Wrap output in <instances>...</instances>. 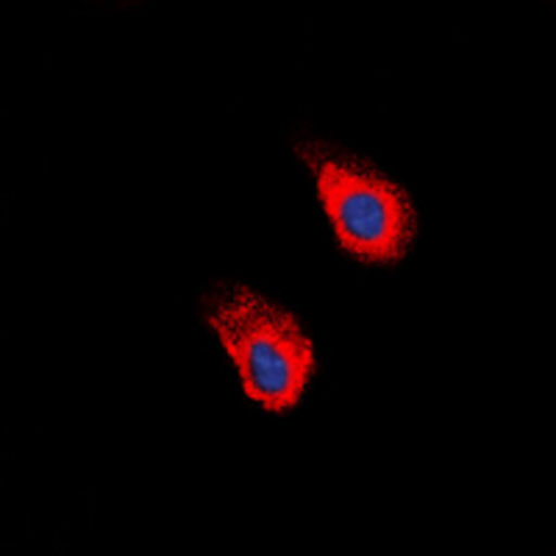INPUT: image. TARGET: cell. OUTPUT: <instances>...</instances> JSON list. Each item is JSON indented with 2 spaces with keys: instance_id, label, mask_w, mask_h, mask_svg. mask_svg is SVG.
<instances>
[{
  "instance_id": "1",
  "label": "cell",
  "mask_w": 556,
  "mask_h": 556,
  "mask_svg": "<svg viewBox=\"0 0 556 556\" xmlns=\"http://www.w3.org/2000/svg\"><path fill=\"white\" fill-rule=\"evenodd\" d=\"M206 323L235 359L248 399L270 412H287L301 401L315 374V348L290 312L235 287L215 295Z\"/></svg>"
},
{
  "instance_id": "2",
  "label": "cell",
  "mask_w": 556,
  "mask_h": 556,
  "mask_svg": "<svg viewBox=\"0 0 556 556\" xmlns=\"http://www.w3.org/2000/svg\"><path fill=\"white\" fill-rule=\"evenodd\" d=\"M317 184V198L337 240L362 262L392 265L409 253L417 215L409 192L384 173L323 146L298 148Z\"/></svg>"
}]
</instances>
